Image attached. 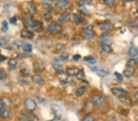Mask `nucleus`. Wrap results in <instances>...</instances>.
<instances>
[{
  "mask_svg": "<svg viewBox=\"0 0 138 121\" xmlns=\"http://www.w3.org/2000/svg\"><path fill=\"white\" fill-rule=\"evenodd\" d=\"M47 30L51 33L59 34L62 31V27L57 22H53L49 26L48 28H47Z\"/></svg>",
  "mask_w": 138,
  "mask_h": 121,
  "instance_id": "nucleus-1",
  "label": "nucleus"
},
{
  "mask_svg": "<svg viewBox=\"0 0 138 121\" xmlns=\"http://www.w3.org/2000/svg\"><path fill=\"white\" fill-rule=\"evenodd\" d=\"M51 108L54 114L55 118L57 119H60L62 116V110L59 105L55 104V103H52L51 105Z\"/></svg>",
  "mask_w": 138,
  "mask_h": 121,
  "instance_id": "nucleus-2",
  "label": "nucleus"
},
{
  "mask_svg": "<svg viewBox=\"0 0 138 121\" xmlns=\"http://www.w3.org/2000/svg\"><path fill=\"white\" fill-rule=\"evenodd\" d=\"M91 102L95 105H101L104 103V98L101 95H95L91 98Z\"/></svg>",
  "mask_w": 138,
  "mask_h": 121,
  "instance_id": "nucleus-3",
  "label": "nucleus"
},
{
  "mask_svg": "<svg viewBox=\"0 0 138 121\" xmlns=\"http://www.w3.org/2000/svg\"><path fill=\"white\" fill-rule=\"evenodd\" d=\"M25 105L27 109L30 111H33L36 109V102L32 98H27L25 101Z\"/></svg>",
  "mask_w": 138,
  "mask_h": 121,
  "instance_id": "nucleus-4",
  "label": "nucleus"
},
{
  "mask_svg": "<svg viewBox=\"0 0 138 121\" xmlns=\"http://www.w3.org/2000/svg\"><path fill=\"white\" fill-rule=\"evenodd\" d=\"M111 91L113 94L118 96L119 97L125 96L128 94L127 91L121 88H112L111 89Z\"/></svg>",
  "mask_w": 138,
  "mask_h": 121,
  "instance_id": "nucleus-5",
  "label": "nucleus"
},
{
  "mask_svg": "<svg viewBox=\"0 0 138 121\" xmlns=\"http://www.w3.org/2000/svg\"><path fill=\"white\" fill-rule=\"evenodd\" d=\"M98 27L102 30H110L114 28V25L110 22H102L98 24Z\"/></svg>",
  "mask_w": 138,
  "mask_h": 121,
  "instance_id": "nucleus-6",
  "label": "nucleus"
},
{
  "mask_svg": "<svg viewBox=\"0 0 138 121\" xmlns=\"http://www.w3.org/2000/svg\"><path fill=\"white\" fill-rule=\"evenodd\" d=\"M27 10L31 15H35L37 12V8L35 4L33 2H30L27 4Z\"/></svg>",
  "mask_w": 138,
  "mask_h": 121,
  "instance_id": "nucleus-7",
  "label": "nucleus"
},
{
  "mask_svg": "<svg viewBox=\"0 0 138 121\" xmlns=\"http://www.w3.org/2000/svg\"><path fill=\"white\" fill-rule=\"evenodd\" d=\"M69 4V2L67 0H62V1H60L56 2V4H55V7L57 9L61 10L68 7Z\"/></svg>",
  "mask_w": 138,
  "mask_h": 121,
  "instance_id": "nucleus-8",
  "label": "nucleus"
},
{
  "mask_svg": "<svg viewBox=\"0 0 138 121\" xmlns=\"http://www.w3.org/2000/svg\"><path fill=\"white\" fill-rule=\"evenodd\" d=\"M82 36L86 39H91L95 36V33L92 30H89V29H84L82 32Z\"/></svg>",
  "mask_w": 138,
  "mask_h": 121,
  "instance_id": "nucleus-9",
  "label": "nucleus"
},
{
  "mask_svg": "<svg viewBox=\"0 0 138 121\" xmlns=\"http://www.w3.org/2000/svg\"><path fill=\"white\" fill-rule=\"evenodd\" d=\"M93 71H94L95 72H96V73H97L98 75H99L100 77H106L107 74H108L107 72H106V70L102 69V68H98V67H96L93 68Z\"/></svg>",
  "mask_w": 138,
  "mask_h": 121,
  "instance_id": "nucleus-10",
  "label": "nucleus"
},
{
  "mask_svg": "<svg viewBox=\"0 0 138 121\" xmlns=\"http://www.w3.org/2000/svg\"><path fill=\"white\" fill-rule=\"evenodd\" d=\"M70 17V13L68 12H64L60 15L59 17V21L61 23H65L69 20Z\"/></svg>",
  "mask_w": 138,
  "mask_h": 121,
  "instance_id": "nucleus-11",
  "label": "nucleus"
},
{
  "mask_svg": "<svg viewBox=\"0 0 138 121\" xmlns=\"http://www.w3.org/2000/svg\"><path fill=\"white\" fill-rule=\"evenodd\" d=\"M21 36L23 38L31 39L34 36L33 32L27 29H22L21 31Z\"/></svg>",
  "mask_w": 138,
  "mask_h": 121,
  "instance_id": "nucleus-12",
  "label": "nucleus"
},
{
  "mask_svg": "<svg viewBox=\"0 0 138 121\" xmlns=\"http://www.w3.org/2000/svg\"><path fill=\"white\" fill-rule=\"evenodd\" d=\"M33 81L38 85H43L44 83V80L42 78V77L39 75H34L33 77Z\"/></svg>",
  "mask_w": 138,
  "mask_h": 121,
  "instance_id": "nucleus-13",
  "label": "nucleus"
},
{
  "mask_svg": "<svg viewBox=\"0 0 138 121\" xmlns=\"http://www.w3.org/2000/svg\"><path fill=\"white\" fill-rule=\"evenodd\" d=\"M100 39L104 43L109 45L110 43H111V37L109 34H103L100 37Z\"/></svg>",
  "mask_w": 138,
  "mask_h": 121,
  "instance_id": "nucleus-14",
  "label": "nucleus"
},
{
  "mask_svg": "<svg viewBox=\"0 0 138 121\" xmlns=\"http://www.w3.org/2000/svg\"><path fill=\"white\" fill-rule=\"evenodd\" d=\"M30 27H31V29H34V30H37L39 29H40L42 28V23L37 20L33 21L30 24Z\"/></svg>",
  "mask_w": 138,
  "mask_h": 121,
  "instance_id": "nucleus-15",
  "label": "nucleus"
},
{
  "mask_svg": "<svg viewBox=\"0 0 138 121\" xmlns=\"http://www.w3.org/2000/svg\"><path fill=\"white\" fill-rule=\"evenodd\" d=\"M23 22H24V24L27 27L30 25V24L31 23V15L28 13H25L23 15Z\"/></svg>",
  "mask_w": 138,
  "mask_h": 121,
  "instance_id": "nucleus-16",
  "label": "nucleus"
},
{
  "mask_svg": "<svg viewBox=\"0 0 138 121\" xmlns=\"http://www.w3.org/2000/svg\"><path fill=\"white\" fill-rule=\"evenodd\" d=\"M138 54V50L136 47L131 46L128 50V55L131 57H135Z\"/></svg>",
  "mask_w": 138,
  "mask_h": 121,
  "instance_id": "nucleus-17",
  "label": "nucleus"
},
{
  "mask_svg": "<svg viewBox=\"0 0 138 121\" xmlns=\"http://www.w3.org/2000/svg\"><path fill=\"white\" fill-rule=\"evenodd\" d=\"M134 70L133 67H128L126 69L124 70V75L126 77L129 78V77H131L133 75V74L134 73Z\"/></svg>",
  "mask_w": 138,
  "mask_h": 121,
  "instance_id": "nucleus-18",
  "label": "nucleus"
},
{
  "mask_svg": "<svg viewBox=\"0 0 138 121\" xmlns=\"http://www.w3.org/2000/svg\"><path fill=\"white\" fill-rule=\"evenodd\" d=\"M86 91V88L85 86H81L76 91V95L77 97H81Z\"/></svg>",
  "mask_w": 138,
  "mask_h": 121,
  "instance_id": "nucleus-19",
  "label": "nucleus"
},
{
  "mask_svg": "<svg viewBox=\"0 0 138 121\" xmlns=\"http://www.w3.org/2000/svg\"><path fill=\"white\" fill-rule=\"evenodd\" d=\"M9 37L7 36H2L0 37V47H2L9 42Z\"/></svg>",
  "mask_w": 138,
  "mask_h": 121,
  "instance_id": "nucleus-20",
  "label": "nucleus"
},
{
  "mask_svg": "<svg viewBox=\"0 0 138 121\" xmlns=\"http://www.w3.org/2000/svg\"><path fill=\"white\" fill-rule=\"evenodd\" d=\"M23 119L24 121H37V118L34 116L32 114H26L23 116Z\"/></svg>",
  "mask_w": 138,
  "mask_h": 121,
  "instance_id": "nucleus-21",
  "label": "nucleus"
},
{
  "mask_svg": "<svg viewBox=\"0 0 138 121\" xmlns=\"http://www.w3.org/2000/svg\"><path fill=\"white\" fill-rule=\"evenodd\" d=\"M101 50L105 53H110L112 52V48L110 45L103 43L101 45Z\"/></svg>",
  "mask_w": 138,
  "mask_h": 121,
  "instance_id": "nucleus-22",
  "label": "nucleus"
},
{
  "mask_svg": "<svg viewBox=\"0 0 138 121\" xmlns=\"http://www.w3.org/2000/svg\"><path fill=\"white\" fill-rule=\"evenodd\" d=\"M17 79H18V82L22 84H28L30 83L28 78L24 76H20L17 78Z\"/></svg>",
  "mask_w": 138,
  "mask_h": 121,
  "instance_id": "nucleus-23",
  "label": "nucleus"
},
{
  "mask_svg": "<svg viewBox=\"0 0 138 121\" xmlns=\"http://www.w3.org/2000/svg\"><path fill=\"white\" fill-rule=\"evenodd\" d=\"M8 66L12 70H14L17 66V62L15 59H10L8 61Z\"/></svg>",
  "mask_w": 138,
  "mask_h": 121,
  "instance_id": "nucleus-24",
  "label": "nucleus"
},
{
  "mask_svg": "<svg viewBox=\"0 0 138 121\" xmlns=\"http://www.w3.org/2000/svg\"><path fill=\"white\" fill-rule=\"evenodd\" d=\"M22 47H23V50L27 52H31L32 51V46L30 43H27V42H25L22 44Z\"/></svg>",
  "mask_w": 138,
  "mask_h": 121,
  "instance_id": "nucleus-25",
  "label": "nucleus"
},
{
  "mask_svg": "<svg viewBox=\"0 0 138 121\" xmlns=\"http://www.w3.org/2000/svg\"><path fill=\"white\" fill-rule=\"evenodd\" d=\"M72 18H73L74 21L76 23H82L83 21V18H82V17L79 15L78 14H76V13H74V14L72 15Z\"/></svg>",
  "mask_w": 138,
  "mask_h": 121,
  "instance_id": "nucleus-26",
  "label": "nucleus"
},
{
  "mask_svg": "<svg viewBox=\"0 0 138 121\" xmlns=\"http://www.w3.org/2000/svg\"><path fill=\"white\" fill-rule=\"evenodd\" d=\"M53 67L54 68V70L56 71V72L59 73H61L63 72V67L59 64H55L53 65Z\"/></svg>",
  "mask_w": 138,
  "mask_h": 121,
  "instance_id": "nucleus-27",
  "label": "nucleus"
},
{
  "mask_svg": "<svg viewBox=\"0 0 138 121\" xmlns=\"http://www.w3.org/2000/svg\"><path fill=\"white\" fill-rule=\"evenodd\" d=\"M84 60H85L86 62H88V63L91 64H95L96 63V61L95 59V58L93 56H87L85 57L84 58Z\"/></svg>",
  "mask_w": 138,
  "mask_h": 121,
  "instance_id": "nucleus-28",
  "label": "nucleus"
},
{
  "mask_svg": "<svg viewBox=\"0 0 138 121\" xmlns=\"http://www.w3.org/2000/svg\"><path fill=\"white\" fill-rule=\"evenodd\" d=\"M42 18L45 21H49L52 18V14L49 12H46V13L43 14Z\"/></svg>",
  "mask_w": 138,
  "mask_h": 121,
  "instance_id": "nucleus-29",
  "label": "nucleus"
},
{
  "mask_svg": "<svg viewBox=\"0 0 138 121\" xmlns=\"http://www.w3.org/2000/svg\"><path fill=\"white\" fill-rule=\"evenodd\" d=\"M119 100L121 101V102L124 103H126V104H130L131 103V100L129 98H127L125 96H121V97H119Z\"/></svg>",
  "mask_w": 138,
  "mask_h": 121,
  "instance_id": "nucleus-30",
  "label": "nucleus"
},
{
  "mask_svg": "<svg viewBox=\"0 0 138 121\" xmlns=\"http://www.w3.org/2000/svg\"><path fill=\"white\" fill-rule=\"evenodd\" d=\"M8 30V23H7V21L4 20L2 22V28H1V31L2 32H7Z\"/></svg>",
  "mask_w": 138,
  "mask_h": 121,
  "instance_id": "nucleus-31",
  "label": "nucleus"
},
{
  "mask_svg": "<svg viewBox=\"0 0 138 121\" xmlns=\"http://www.w3.org/2000/svg\"><path fill=\"white\" fill-rule=\"evenodd\" d=\"M76 78H77V80H82L84 77V71L82 70H79L78 72H77L76 73Z\"/></svg>",
  "mask_w": 138,
  "mask_h": 121,
  "instance_id": "nucleus-32",
  "label": "nucleus"
},
{
  "mask_svg": "<svg viewBox=\"0 0 138 121\" xmlns=\"http://www.w3.org/2000/svg\"><path fill=\"white\" fill-rule=\"evenodd\" d=\"M66 73L69 76H72L76 74V70L74 68H72V67H69L66 69Z\"/></svg>",
  "mask_w": 138,
  "mask_h": 121,
  "instance_id": "nucleus-33",
  "label": "nucleus"
},
{
  "mask_svg": "<svg viewBox=\"0 0 138 121\" xmlns=\"http://www.w3.org/2000/svg\"><path fill=\"white\" fill-rule=\"evenodd\" d=\"M138 64V61L135 59H130V60L128 61L127 64L128 65L129 67H133V66H136Z\"/></svg>",
  "mask_w": 138,
  "mask_h": 121,
  "instance_id": "nucleus-34",
  "label": "nucleus"
},
{
  "mask_svg": "<svg viewBox=\"0 0 138 121\" xmlns=\"http://www.w3.org/2000/svg\"><path fill=\"white\" fill-rule=\"evenodd\" d=\"M69 54L68 53H67V52H63L60 55V59L61 61L66 60V59H67L69 58Z\"/></svg>",
  "mask_w": 138,
  "mask_h": 121,
  "instance_id": "nucleus-35",
  "label": "nucleus"
},
{
  "mask_svg": "<svg viewBox=\"0 0 138 121\" xmlns=\"http://www.w3.org/2000/svg\"><path fill=\"white\" fill-rule=\"evenodd\" d=\"M7 73L2 68H0V80H4L6 78Z\"/></svg>",
  "mask_w": 138,
  "mask_h": 121,
  "instance_id": "nucleus-36",
  "label": "nucleus"
},
{
  "mask_svg": "<svg viewBox=\"0 0 138 121\" xmlns=\"http://www.w3.org/2000/svg\"><path fill=\"white\" fill-rule=\"evenodd\" d=\"M79 10L81 12H82V13L84 14H86L88 12V11L87 9L86 8V7L84 6V5H81V6L79 7Z\"/></svg>",
  "mask_w": 138,
  "mask_h": 121,
  "instance_id": "nucleus-37",
  "label": "nucleus"
},
{
  "mask_svg": "<svg viewBox=\"0 0 138 121\" xmlns=\"http://www.w3.org/2000/svg\"><path fill=\"white\" fill-rule=\"evenodd\" d=\"M42 6H43V7L46 9L48 10V11H50L52 9V6L51 4H50L49 2H44L42 3Z\"/></svg>",
  "mask_w": 138,
  "mask_h": 121,
  "instance_id": "nucleus-38",
  "label": "nucleus"
},
{
  "mask_svg": "<svg viewBox=\"0 0 138 121\" xmlns=\"http://www.w3.org/2000/svg\"><path fill=\"white\" fill-rule=\"evenodd\" d=\"M104 3L107 5L109 7H113L115 5V1H113V0H105Z\"/></svg>",
  "mask_w": 138,
  "mask_h": 121,
  "instance_id": "nucleus-39",
  "label": "nucleus"
},
{
  "mask_svg": "<svg viewBox=\"0 0 138 121\" xmlns=\"http://www.w3.org/2000/svg\"><path fill=\"white\" fill-rule=\"evenodd\" d=\"M114 75H115V77H116L118 81H120V82L122 81L123 78V76L121 75L120 73H119V72H115V73H114Z\"/></svg>",
  "mask_w": 138,
  "mask_h": 121,
  "instance_id": "nucleus-40",
  "label": "nucleus"
},
{
  "mask_svg": "<svg viewBox=\"0 0 138 121\" xmlns=\"http://www.w3.org/2000/svg\"><path fill=\"white\" fill-rule=\"evenodd\" d=\"M10 114L11 113H10L9 111L7 110V109H5V110H2L1 116L4 117V118H8V117H9Z\"/></svg>",
  "mask_w": 138,
  "mask_h": 121,
  "instance_id": "nucleus-41",
  "label": "nucleus"
},
{
  "mask_svg": "<svg viewBox=\"0 0 138 121\" xmlns=\"http://www.w3.org/2000/svg\"><path fill=\"white\" fill-rule=\"evenodd\" d=\"M83 121H94L93 118L91 116L87 115L84 118V120H83Z\"/></svg>",
  "mask_w": 138,
  "mask_h": 121,
  "instance_id": "nucleus-42",
  "label": "nucleus"
},
{
  "mask_svg": "<svg viewBox=\"0 0 138 121\" xmlns=\"http://www.w3.org/2000/svg\"><path fill=\"white\" fill-rule=\"evenodd\" d=\"M17 17H13L9 19L10 23H11V24H13V25L16 24V23H17Z\"/></svg>",
  "mask_w": 138,
  "mask_h": 121,
  "instance_id": "nucleus-43",
  "label": "nucleus"
},
{
  "mask_svg": "<svg viewBox=\"0 0 138 121\" xmlns=\"http://www.w3.org/2000/svg\"><path fill=\"white\" fill-rule=\"evenodd\" d=\"M2 100V103H3L4 104L8 105H9L11 104V101H10L7 98H3L2 100Z\"/></svg>",
  "mask_w": 138,
  "mask_h": 121,
  "instance_id": "nucleus-44",
  "label": "nucleus"
},
{
  "mask_svg": "<svg viewBox=\"0 0 138 121\" xmlns=\"http://www.w3.org/2000/svg\"><path fill=\"white\" fill-rule=\"evenodd\" d=\"M84 29H89V30H92V27L90 25L85 24V25L83 27Z\"/></svg>",
  "mask_w": 138,
  "mask_h": 121,
  "instance_id": "nucleus-45",
  "label": "nucleus"
},
{
  "mask_svg": "<svg viewBox=\"0 0 138 121\" xmlns=\"http://www.w3.org/2000/svg\"><path fill=\"white\" fill-rule=\"evenodd\" d=\"M91 2V1H88V0H84V1H79V3L82 4V5L85 4H90Z\"/></svg>",
  "mask_w": 138,
  "mask_h": 121,
  "instance_id": "nucleus-46",
  "label": "nucleus"
},
{
  "mask_svg": "<svg viewBox=\"0 0 138 121\" xmlns=\"http://www.w3.org/2000/svg\"><path fill=\"white\" fill-rule=\"evenodd\" d=\"M81 58V55H80V54H75L74 56H73V59L74 61L79 60L80 58Z\"/></svg>",
  "mask_w": 138,
  "mask_h": 121,
  "instance_id": "nucleus-47",
  "label": "nucleus"
},
{
  "mask_svg": "<svg viewBox=\"0 0 138 121\" xmlns=\"http://www.w3.org/2000/svg\"><path fill=\"white\" fill-rule=\"evenodd\" d=\"M63 47L64 46L63 44L58 43V44H57V45H56V49H57L58 50H61L63 48Z\"/></svg>",
  "mask_w": 138,
  "mask_h": 121,
  "instance_id": "nucleus-48",
  "label": "nucleus"
},
{
  "mask_svg": "<svg viewBox=\"0 0 138 121\" xmlns=\"http://www.w3.org/2000/svg\"><path fill=\"white\" fill-rule=\"evenodd\" d=\"M6 59V58L4 56L0 54V62H2V61H4Z\"/></svg>",
  "mask_w": 138,
  "mask_h": 121,
  "instance_id": "nucleus-49",
  "label": "nucleus"
},
{
  "mask_svg": "<svg viewBox=\"0 0 138 121\" xmlns=\"http://www.w3.org/2000/svg\"><path fill=\"white\" fill-rule=\"evenodd\" d=\"M134 97H135V99L136 100V102H138V91L135 92V95H134Z\"/></svg>",
  "mask_w": 138,
  "mask_h": 121,
  "instance_id": "nucleus-50",
  "label": "nucleus"
},
{
  "mask_svg": "<svg viewBox=\"0 0 138 121\" xmlns=\"http://www.w3.org/2000/svg\"><path fill=\"white\" fill-rule=\"evenodd\" d=\"M3 105H4V103H2V100H0V108H2V106H3Z\"/></svg>",
  "mask_w": 138,
  "mask_h": 121,
  "instance_id": "nucleus-51",
  "label": "nucleus"
},
{
  "mask_svg": "<svg viewBox=\"0 0 138 121\" xmlns=\"http://www.w3.org/2000/svg\"><path fill=\"white\" fill-rule=\"evenodd\" d=\"M2 110L1 108H0V116H1V114H2Z\"/></svg>",
  "mask_w": 138,
  "mask_h": 121,
  "instance_id": "nucleus-52",
  "label": "nucleus"
},
{
  "mask_svg": "<svg viewBox=\"0 0 138 121\" xmlns=\"http://www.w3.org/2000/svg\"><path fill=\"white\" fill-rule=\"evenodd\" d=\"M109 121H117V120H115V119H112V120H110Z\"/></svg>",
  "mask_w": 138,
  "mask_h": 121,
  "instance_id": "nucleus-53",
  "label": "nucleus"
},
{
  "mask_svg": "<svg viewBox=\"0 0 138 121\" xmlns=\"http://www.w3.org/2000/svg\"><path fill=\"white\" fill-rule=\"evenodd\" d=\"M137 12L138 13V9H137Z\"/></svg>",
  "mask_w": 138,
  "mask_h": 121,
  "instance_id": "nucleus-54",
  "label": "nucleus"
}]
</instances>
